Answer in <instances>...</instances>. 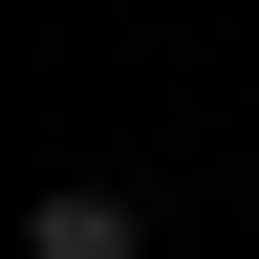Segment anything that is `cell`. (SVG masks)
<instances>
[{
	"label": "cell",
	"mask_w": 259,
	"mask_h": 259,
	"mask_svg": "<svg viewBox=\"0 0 259 259\" xmlns=\"http://www.w3.org/2000/svg\"><path fill=\"white\" fill-rule=\"evenodd\" d=\"M22 259H151V216L108 173H65V194H22Z\"/></svg>",
	"instance_id": "1"
}]
</instances>
